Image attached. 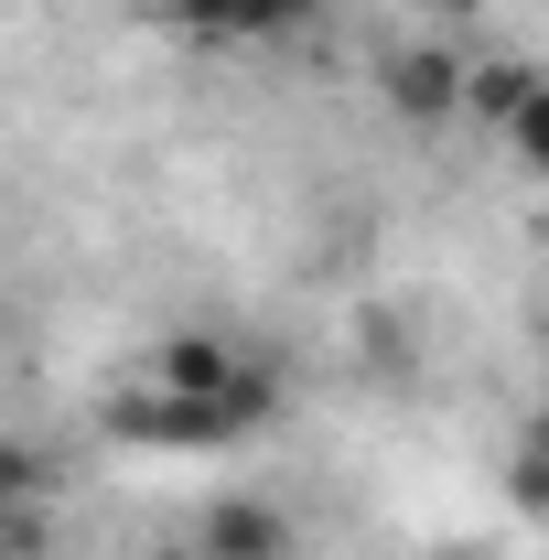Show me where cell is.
<instances>
[{"label": "cell", "mask_w": 549, "mask_h": 560, "mask_svg": "<svg viewBox=\"0 0 549 560\" xmlns=\"http://www.w3.org/2000/svg\"><path fill=\"white\" fill-rule=\"evenodd\" d=\"M431 560H495V550H431Z\"/></svg>", "instance_id": "ba28073f"}, {"label": "cell", "mask_w": 549, "mask_h": 560, "mask_svg": "<svg viewBox=\"0 0 549 560\" xmlns=\"http://www.w3.org/2000/svg\"><path fill=\"white\" fill-rule=\"evenodd\" d=\"M377 97H388L410 130H442V119H464V97H475V66H464V55H442V44H388V66H377Z\"/></svg>", "instance_id": "7a4b0ae2"}, {"label": "cell", "mask_w": 549, "mask_h": 560, "mask_svg": "<svg viewBox=\"0 0 549 560\" xmlns=\"http://www.w3.org/2000/svg\"><path fill=\"white\" fill-rule=\"evenodd\" d=\"M528 86H539V66H475V97H464V119L506 130V119L528 108Z\"/></svg>", "instance_id": "5b68a950"}, {"label": "cell", "mask_w": 549, "mask_h": 560, "mask_svg": "<svg viewBox=\"0 0 549 560\" xmlns=\"http://www.w3.org/2000/svg\"><path fill=\"white\" fill-rule=\"evenodd\" d=\"M195 539H206L215 560H280V539H291V528H280L270 495H226V506H206V528H195Z\"/></svg>", "instance_id": "277c9868"}, {"label": "cell", "mask_w": 549, "mask_h": 560, "mask_svg": "<svg viewBox=\"0 0 549 560\" xmlns=\"http://www.w3.org/2000/svg\"><path fill=\"white\" fill-rule=\"evenodd\" d=\"M184 44H259V33H291L313 22V0H162Z\"/></svg>", "instance_id": "3957f363"}, {"label": "cell", "mask_w": 549, "mask_h": 560, "mask_svg": "<svg viewBox=\"0 0 549 560\" xmlns=\"http://www.w3.org/2000/svg\"><path fill=\"white\" fill-rule=\"evenodd\" d=\"M97 420H108L119 442H140V453H215V442L259 431V420L237 410V399H184V388H151L140 366H130V388H119V399H108Z\"/></svg>", "instance_id": "6da1fadb"}, {"label": "cell", "mask_w": 549, "mask_h": 560, "mask_svg": "<svg viewBox=\"0 0 549 560\" xmlns=\"http://www.w3.org/2000/svg\"><path fill=\"white\" fill-rule=\"evenodd\" d=\"M506 151H517L528 173H549V75H539V86H528V108L506 119Z\"/></svg>", "instance_id": "8992f818"}, {"label": "cell", "mask_w": 549, "mask_h": 560, "mask_svg": "<svg viewBox=\"0 0 549 560\" xmlns=\"http://www.w3.org/2000/svg\"><path fill=\"white\" fill-rule=\"evenodd\" d=\"M162 560H215V550H206V539H173V550H162Z\"/></svg>", "instance_id": "52a82bcc"}]
</instances>
